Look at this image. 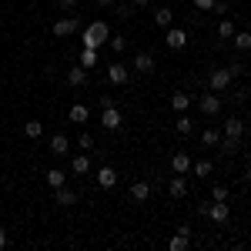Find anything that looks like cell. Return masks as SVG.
Returning <instances> with one entry per match:
<instances>
[{
    "label": "cell",
    "mask_w": 251,
    "mask_h": 251,
    "mask_svg": "<svg viewBox=\"0 0 251 251\" xmlns=\"http://www.w3.org/2000/svg\"><path fill=\"white\" fill-rule=\"evenodd\" d=\"M107 37H111V30H107V24H104V20H94V24H91V27H87V30H84V47H91V50H97V47H100V44H107Z\"/></svg>",
    "instance_id": "1"
},
{
    "label": "cell",
    "mask_w": 251,
    "mask_h": 251,
    "mask_svg": "<svg viewBox=\"0 0 251 251\" xmlns=\"http://www.w3.org/2000/svg\"><path fill=\"white\" fill-rule=\"evenodd\" d=\"M241 137H245V121L241 117H228L225 121V148H234V144H241Z\"/></svg>",
    "instance_id": "2"
},
{
    "label": "cell",
    "mask_w": 251,
    "mask_h": 251,
    "mask_svg": "<svg viewBox=\"0 0 251 251\" xmlns=\"http://www.w3.org/2000/svg\"><path fill=\"white\" fill-rule=\"evenodd\" d=\"M204 214L211 218L214 225H225V221L231 218V211H228V201H211V204L204 208Z\"/></svg>",
    "instance_id": "3"
},
{
    "label": "cell",
    "mask_w": 251,
    "mask_h": 251,
    "mask_svg": "<svg viewBox=\"0 0 251 251\" xmlns=\"http://www.w3.org/2000/svg\"><path fill=\"white\" fill-rule=\"evenodd\" d=\"M164 40H168L171 50H181V47H188V30H184V27H168Z\"/></svg>",
    "instance_id": "4"
},
{
    "label": "cell",
    "mask_w": 251,
    "mask_h": 251,
    "mask_svg": "<svg viewBox=\"0 0 251 251\" xmlns=\"http://www.w3.org/2000/svg\"><path fill=\"white\" fill-rule=\"evenodd\" d=\"M231 71L228 67H218V71H211V77H208V84H211V91H228V84H231Z\"/></svg>",
    "instance_id": "5"
},
{
    "label": "cell",
    "mask_w": 251,
    "mask_h": 251,
    "mask_svg": "<svg viewBox=\"0 0 251 251\" xmlns=\"http://www.w3.org/2000/svg\"><path fill=\"white\" fill-rule=\"evenodd\" d=\"M80 201V194L77 191H71V188H67V184H64V188H57V191H54V204H57V208H74V204H77Z\"/></svg>",
    "instance_id": "6"
},
{
    "label": "cell",
    "mask_w": 251,
    "mask_h": 251,
    "mask_svg": "<svg viewBox=\"0 0 251 251\" xmlns=\"http://www.w3.org/2000/svg\"><path fill=\"white\" fill-rule=\"evenodd\" d=\"M121 111H117V104H111V107H104V114H100V124H104V131H117L121 127Z\"/></svg>",
    "instance_id": "7"
},
{
    "label": "cell",
    "mask_w": 251,
    "mask_h": 251,
    "mask_svg": "<svg viewBox=\"0 0 251 251\" xmlns=\"http://www.w3.org/2000/svg\"><path fill=\"white\" fill-rule=\"evenodd\" d=\"M80 24L74 17H64V20H54V37H71V34H77Z\"/></svg>",
    "instance_id": "8"
},
{
    "label": "cell",
    "mask_w": 251,
    "mask_h": 251,
    "mask_svg": "<svg viewBox=\"0 0 251 251\" xmlns=\"http://www.w3.org/2000/svg\"><path fill=\"white\" fill-rule=\"evenodd\" d=\"M97 184H100L104 191H114L117 188V171L111 168V164H104V168L97 171Z\"/></svg>",
    "instance_id": "9"
},
{
    "label": "cell",
    "mask_w": 251,
    "mask_h": 251,
    "mask_svg": "<svg viewBox=\"0 0 251 251\" xmlns=\"http://www.w3.org/2000/svg\"><path fill=\"white\" fill-rule=\"evenodd\" d=\"M198 111L204 117H214L218 111H221V100H218V94H204L201 100H198Z\"/></svg>",
    "instance_id": "10"
},
{
    "label": "cell",
    "mask_w": 251,
    "mask_h": 251,
    "mask_svg": "<svg viewBox=\"0 0 251 251\" xmlns=\"http://www.w3.org/2000/svg\"><path fill=\"white\" fill-rule=\"evenodd\" d=\"M127 77H131V74H127V67H124V64H107V80H111L114 87L127 84Z\"/></svg>",
    "instance_id": "11"
},
{
    "label": "cell",
    "mask_w": 251,
    "mask_h": 251,
    "mask_svg": "<svg viewBox=\"0 0 251 251\" xmlns=\"http://www.w3.org/2000/svg\"><path fill=\"white\" fill-rule=\"evenodd\" d=\"M134 71H137V74H151V71H154V57H151L148 50L134 54Z\"/></svg>",
    "instance_id": "12"
},
{
    "label": "cell",
    "mask_w": 251,
    "mask_h": 251,
    "mask_svg": "<svg viewBox=\"0 0 251 251\" xmlns=\"http://www.w3.org/2000/svg\"><path fill=\"white\" fill-rule=\"evenodd\" d=\"M148 198H151V184H148V181H134V184H131V201L141 204V201H148Z\"/></svg>",
    "instance_id": "13"
},
{
    "label": "cell",
    "mask_w": 251,
    "mask_h": 251,
    "mask_svg": "<svg viewBox=\"0 0 251 251\" xmlns=\"http://www.w3.org/2000/svg\"><path fill=\"white\" fill-rule=\"evenodd\" d=\"M171 171L174 174H188V171H191V157L184 154V151H177V154L171 157Z\"/></svg>",
    "instance_id": "14"
},
{
    "label": "cell",
    "mask_w": 251,
    "mask_h": 251,
    "mask_svg": "<svg viewBox=\"0 0 251 251\" xmlns=\"http://www.w3.org/2000/svg\"><path fill=\"white\" fill-rule=\"evenodd\" d=\"M67 84H71V87H84V84H87V67H71V71H67Z\"/></svg>",
    "instance_id": "15"
},
{
    "label": "cell",
    "mask_w": 251,
    "mask_h": 251,
    "mask_svg": "<svg viewBox=\"0 0 251 251\" xmlns=\"http://www.w3.org/2000/svg\"><path fill=\"white\" fill-rule=\"evenodd\" d=\"M171 107L177 111V114H188V107H191V94H184V91H177V94L171 97Z\"/></svg>",
    "instance_id": "16"
},
{
    "label": "cell",
    "mask_w": 251,
    "mask_h": 251,
    "mask_svg": "<svg viewBox=\"0 0 251 251\" xmlns=\"http://www.w3.org/2000/svg\"><path fill=\"white\" fill-rule=\"evenodd\" d=\"M168 191H171V198H184V194H188V181H184V174H177V177H171Z\"/></svg>",
    "instance_id": "17"
},
{
    "label": "cell",
    "mask_w": 251,
    "mask_h": 251,
    "mask_svg": "<svg viewBox=\"0 0 251 251\" xmlns=\"http://www.w3.org/2000/svg\"><path fill=\"white\" fill-rule=\"evenodd\" d=\"M71 171H74V174H87V171H91V157H87V154H74V157H71Z\"/></svg>",
    "instance_id": "18"
},
{
    "label": "cell",
    "mask_w": 251,
    "mask_h": 251,
    "mask_svg": "<svg viewBox=\"0 0 251 251\" xmlns=\"http://www.w3.org/2000/svg\"><path fill=\"white\" fill-rule=\"evenodd\" d=\"M67 151H71V141H67L64 134L50 137V154H67Z\"/></svg>",
    "instance_id": "19"
},
{
    "label": "cell",
    "mask_w": 251,
    "mask_h": 251,
    "mask_svg": "<svg viewBox=\"0 0 251 251\" xmlns=\"http://www.w3.org/2000/svg\"><path fill=\"white\" fill-rule=\"evenodd\" d=\"M67 117H71L74 124H87V117H91V111H87L84 104H74V107L67 111Z\"/></svg>",
    "instance_id": "20"
},
{
    "label": "cell",
    "mask_w": 251,
    "mask_h": 251,
    "mask_svg": "<svg viewBox=\"0 0 251 251\" xmlns=\"http://www.w3.org/2000/svg\"><path fill=\"white\" fill-rule=\"evenodd\" d=\"M24 134L30 137V141H37V137L44 134V124H40L37 117H30V121H27V124H24Z\"/></svg>",
    "instance_id": "21"
},
{
    "label": "cell",
    "mask_w": 251,
    "mask_h": 251,
    "mask_svg": "<svg viewBox=\"0 0 251 251\" xmlns=\"http://www.w3.org/2000/svg\"><path fill=\"white\" fill-rule=\"evenodd\" d=\"M47 184H50V188L57 191V188H64V184H67V174L57 171V168H54V171H47Z\"/></svg>",
    "instance_id": "22"
},
{
    "label": "cell",
    "mask_w": 251,
    "mask_h": 251,
    "mask_svg": "<svg viewBox=\"0 0 251 251\" xmlns=\"http://www.w3.org/2000/svg\"><path fill=\"white\" fill-rule=\"evenodd\" d=\"M171 20H174V14L168 10V7L154 10V24H157V27H164V30H168V27H171Z\"/></svg>",
    "instance_id": "23"
},
{
    "label": "cell",
    "mask_w": 251,
    "mask_h": 251,
    "mask_svg": "<svg viewBox=\"0 0 251 251\" xmlns=\"http://www.w3.org/2000/svg\"><path fill=\"white\" fill-rule=\"evenodd\" d=\"M234 47H238V50H251V34L248 30H234Z\"/></svg>",
    "instance_id": "24"
},
{
    "label": "cell",
    "mask_w": 251,
    "mask_h": 251,
    "mask_svg": "<svg viewBox=\"0 0 251 251\" xmlns=\"http://www.w3.org/2000/svg\"><path fill=\"white\" fill-rule=\"evenodd\" d=\"M211 171H214L211 161H194V164H191V174H194V177H208Z\"/></svg>",
    "instance_id": "25"
},
{
    "label": "cell",
    "mask_w": 251,
    "mask_h": 251,
    "mask_svg": "<svg viewBox=\"0 0 251 251\" xmlns=\"http://www.w3.org/2000/svg\"><path fill=\"white\" fill-rule=\"evenodd\" d=\"M214 34H218V37H221V40H231V37H234V24H231V20H221Z\"/></svg>",
    "instance_id": "26"
},
{
    "label": "cell",
    "mask_w": 251,
    "mask_h": 251,
    "mask_svg": "<svg viewBox=\"0 0 251 251\" xmlns=\"http://www.w3.org/2000/svg\"><path fill=\"white\" fill-rule=\"evenodd\" d=\"M201 144H204V148H214V144H221V134L208 127V131H201Z\"/></svg>",
    "instance_id": "27"
},
{
    "label": "cell",
    "mask_w": 251,
    "mask_h": 251,
    "mask_svg": "<svg viewBox=\"0 0 251 251\" xmlns=\"http://www.w3.org/2000/svg\"><path fill=\"white\" fill-rule=\"evenodd\" d=\"M94 64H97V50L84 47V50H80V67H94Z\"/></svg>",
    "instance_id": "28"
},
{
    "label": "cell",
    "mask_w": 251,
    "mask_h": 251,
    "mask_svg": "<svg viewBox=\"0 0 251 251\" xmlns=\"http://www.w3.org/2000/svg\"><path fill=\"white\" fill-rule=\"evenodd\" d=\"M174 127H177V134H191V131H194V121H191V117H184V114H181Z\"/></svg>",
    "instance_id": "29"
},
{
    "label": "cell",
    "mask_w": 251,
    "mask_h": 251,
    "mask_svg": "<svg viewBox=\"0 0 251 251\" xmlns=\"http://www.w3.org/2000/svg\"><path fill=\"white\" fill-rule=\"evenodd\" d=\"M188 241H191L188 234H174V238H171V245H168V248H171V251H184V248H188Z\"/></svg>",
    "instance_id": "30"
},
{
    "label": "cell",
    "mask_w": 251,
    "mask_h": 251,
    "mask_svg": "<svg viewBox=\"0 0 251 251\" xmlns=\"http://www.w3.org/2000/svg\"><path fill=\"white\" fill-rule=\"evenodd\" d=\"M211 201H228V188H225V184H214Z\"/></svg>",
    "instance_id": "31"
},
{
    "label": "cell",
    "mask_w": 251,
    "mask_h": 251,
    "mask_svg": "<svg viewBox=\"0 0 251 251\" xmlns=\"http://www.w3.org/2000/svg\"><path fill=\"white\" fill-rule=\"evenodd\" d=\"M77 144H80V151H91V148H94V137H91V134H80Z\"/></svg>",
    "instance_id": "32"
},
{
    "label": "cell",
    "mask_w": 251,
    "mask_h": 251,
    "mask_svg": "<svg viewBox=\"0 0 251 251\" xmlns=\"http://www.w3.org/2000/svg\"><path fill=\"white\" fill-rule=\"evenodd\" d=\"M124 47H127V40H124V37H111V50H117V54H121Z\"/></svg>",
    "instance_id": "33"
},
{
    "label": "cell",
    "mask_w": 251,
    "mask_h": 251,
    "mask_svg": "<svg viewBox=\"0 0 251 251\" xmlns=\"http://www.w3.org/2000/svg\"><path fill=\"white\" fill-rule=\"evenodd\" d=\"M54 3H57L60 10H74L77 7V0H54Z\"/></svg>",
    "instance_id": "34"
},
{
    "label": "cell",
    "mask_w": 251,
    "mask_h": 251,
    "mask_svg": "<svg viewBox=\"0 0 251 251\" xmlns=\"http://www.w3.org/2000/svg\"><path fill=\"white\" fill-rule=\"evenodd\" d=\"M211 10H214V14H228V3H225V0H214Z\"/></svg>",
    "instance_id": "35"
},
{
    "label": "cell",
    "mask_w": 251,
    "mask_h": 251,
    "mask_svg": "<svg viewBox=\"0 0 251 251\" xmlns=\"http://www.w3.org/2000/svg\"><path fill=\"white\" fill-rule=\"evenodd\" d=\"M194 7H198V10H211L214 0H194Z\"/></svg>",
    "instance_id": "36"
},
{
    "label": "cell",
    "mask_w": 251,
    "mask_h": 251,
    "mask_svg": "<svg viewBox=\"0 0 251 251\" xmlns=\"http://www.w3.org/2000/svg\"><path fill=\"white\" fill-rule=\"evenodd\" d=\"M228 71H231V77H241V74H245V64H231Z\"/></svg>",
    "instance_id": "37"
},
{
    "label": "cell",
    "mask_w": 251,
    "mask_h": 251,
    "mask_svg": "<svg viewBox=\"0 0 251 251\" xmlns=\"http://www.w3.org/2000/svg\"><path fill=\"white\" fill-rule=\"evenodd\" d=\"M0 248H7V231L0 228Z\"/></svg>",
    "instance_id": "38"
},
{
    "label": "cell",
    "mask_w": 251,
    "mask_h": 251,
    "mask_svg": "<svg viewBox=\"0 0 251 251\" xmlns=\"http://www.w3.org/2000/svg\"><path fill=\"white\" fill-rule=\"evenodd\" d=\"M131 3H134V7H148L151 0H131Z\"/></svg>",
    "instance_id": "39"
},
{
    "label": "cell",
    "mask_w": 251,
    "mask_h": 251,
    "mask_svg": "<svg viewBox=\"0 0 251 251\" xmlns=\"http://www.w3.org/2000/svg\"><path fill=\"white\" fill-rule=\"evenodd\" d=\"M97 3H100V7H111V3H114V0H97Z\"/></svg>",
    "instance_id": "40"
},
{
    "label": "cell",
    "mask_w": 251,
    "mask_h": 251,
    "mask_svg": "<svg viewBox=\"0 0 251 251\" xmlns=\"http://www.w3.org/2000/svg\"><path fill=\"white\" fill-rule=\"evenodd\" d=\"M245 177H248V181H251V164H248V171H245Z\"/></svg>",
    "instance_id": "41"
}]
</instances>
